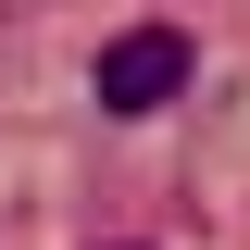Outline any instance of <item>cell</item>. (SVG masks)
Here are the masks:
<instances>
[{"mask_svg":"<svg viewBox=\"0 0 250 250\" xmlns=\"http://www.w3.org/2000/svg\"><path fill=\"white\" fill-rule=\"evenodd\" d=\"M200 75V50H188V25H125V38H100V62H88V100L100 113H163V100Z\"/></svg>","mask_w":250,"mask_h":250,"instance_id":"cell-1","label":"cell"}]
</instances>
